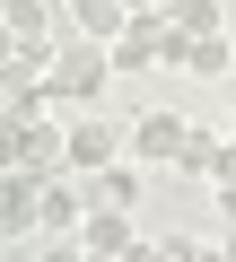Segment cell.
<instances>
[{
	"label": "cell",
	"mask_w": 236,
	"mask_h": 262,
	"mask_svg": "<svg viewBox=\"0 0 236 262\" xmlns=\"http://www.w3.org/2000/svg\"><path fill=\"white\" fill-rule=\"evenodd\" d=\"M35 262H88V245H79V227H70V236H35Z\"/></svg>",
	"instance_id": "obj_15"
},
{
	"label": "cell",
	"mask_w": 236,
	"mask_h": 262,
	"mask_svg": "<svg viewBox=\"0 0 236 262\" xmlns=\"http://www.w3.org/2000/svg\"><path fill=\"white\" fill-rule=\"evenodd\" d=\"M105 79H114V44H88V35H61V44H53V88H61V105H96Z\"/></svg>",
	"instance_id": "obj_2"
},
{
	"label": "cell",
	"mask_w": 236,
	"mask_h": 262,
	"mask_svg": "<svg viewBox=\"0 0 236 262\" xmlns=\"http://www.w3.org/2000/svg\"><path fill=\"white\" fill-rule=\"evenodd\" d=\"M132 27V9L123 0H70V35H88V44H114Z\"/></svg>",
	"instance_id": "obj_10"
},
{
	"label": "cell",
	"mask_w": 236,
	"mask_h": 262,
	"mask_svg": "<svg viewBox=\"0 0 236 262\" xmlns=\"http://www.w3.org/2000/svg\"><path fill=\"white\" fill-rule=\"evenodd\" d=\"M88 219V192H79V175H53V184H35V236H70Z\"/></svg>",
	"instance_id": "obj_7"
},
{
	"label": "cell",
	"mask_w": 236,
	"mask_h": 262,
	"mask_svg": "<svg viewBox=\"0 0 236 262\" xmlns=\"http://www.w3.org/2000/svg\"><path fill=\"white\" fill-rule=\"evenodd\" d=\"M79 245H88V262H123V253L140 245V227H132V210H105V201H96V210L79 219Z\"/></svg>",
	"instance_id": "obj_6"
},
{
	"label": "cell",
	"mask_w": 236,
	"mask_h": 262,
	"mask_svg": "<svg viewBox=\"0 0 236 262\" xmlns=\"http://www.w3.org/2000/svg\"><path fill=\"white\" fill-rule=\"evenodd\" d=\"M18 175H35V184L70 175V158H61V122H18Z\"/></svg>",
	"instance_id": "obj_9"
},
{
	"label": "cell",
	"mask_w": 236,
	"mask_h": 262,
	"mask_svg": "<svg viewBox=\"0 0 236 262\" xmlns=\"http://www.w3.org/2000/svg\"><path fill=\"white\" fill-rule=\"evenodd\" d=\"M9 253H18V245H9V236H0V262H9Z\"/></svg>",
	"instance_id": "obj_20"
},
{
	"label": "cell",
	"mask_w": 236,
	"mask_h": 262,
	"mask_svg": "<svg viewBox=\"0 0 236 262\" xmlns=\"http://www.w3.org/2000/svg\"><path fill=\"white\" fill-rule=\"evenodd\" d=\"M184 53H192V35L166 9H132V27L114 35V79L123 70H184Z\"/></svg>",
	"instance_id": "obj_1"
},
{
	"label": "cell",
	"mask_w": 236,
	"mask_h": 262,
	"mask_svg": "<svg viewBox=\"0 0 236 262\" xmlns=\"http://www.w3.org/2000/svg\"><path fill=\"white\" fill-rule=\"evenodd\" d=\"M184 131H192V122L158 105V114H140V122L123 131V158H132V166H175V149H184Z\"/></svg>",
	"instance_id": "obj_4"
},
{
	"label": "cell",
	"mask_w": 236,
	"mask_h": 262,
	"mask_svg": "<svg viewBox=\"0 0 236 262\" xmlns=\"http://www.w3.org/2000/svg\"><path fill=\"white\" fill-rule=\"evenodd\" d=\"M166 18H175L184 35H219V27H227V0H166Z\"/></svg>",
	"instance_id": "obj_14"
},
{
	"label": "cell",
	"mask_w": 236,
	"mask_h": 262,
	"mask_svg": "<svg viewBox=\"0 0 236 262\" xmlns=\"http://www.w3.org/2000/svg\"><path fill=\"white\" fill-rule=\"evenodd\" d=\"M210 192H219V210H227V227H236V184H210Z\"/></svg>",
	"instance_id": "obj_17"
},
{
	"label": "cell",
	"mask_w": 236,
	"mask_h": 262,
	"mask_svg": "<svg viewBox=\"0 0 236 262\" xmlns=\"http://www.w3.org/2000/svg\"><path fill=\"white\" fill-rule=\"evenodd\" d=\"M123 9H166V0H123Z\"/></svg>",
	"instance_id": "obj_19"
},
{
	"label": "cell",
	"mask_w": 236,
	"mask_h": 262,
	"mask_svg": "<svg viewBox=\"0 0 236 262\" xmlns=\"http://www.w3.org/2000/svg\"><path fill=\"white\" fill-rule=\"evenodd\" d=\"M184 70H192V79H227V70H236V35H227V27H219V35H192Z\"/></svg>",
	"instance_id": "obj_12"
},
{
	"label": "cell",
	"mask_w": 236,
	"mask_h": 262,
	"mask_svg": "<svg viewBox=\"0 0 236 262\" xmlns=\"http://www.w3.org/2000/svg\"><path fill=\"white\" fill-rule=\"evenodd\" d=\"M149 245H158V262H201V245H192V236H149Z\"/></svg>",
	"instance_id": "obj_16"
},
{
	"label": "cell",
	"mask_w": 236,
	"mask_h": 262,
	"mask_svg": "<svg viewBox=\"0 0 236 262\" xmlns=\"http://www.w3.org/2000/svg\"><path fill=\"white\" fill-rule=\"evenodd\" d=\"M219 262H236V227H227V245H219Z\"/></svg>",
	"instance_id": "obj_18"
},
{
	"label": "cell",
	"mask_w": 236,
	"mask_h": 262,
	"mask_svg": "<svg viewBox=\"0 0 236 262\" xmlns=\"http://www.w3.org/2000/svg\"><path fill=\"white\" fill-rule=\"evenodd\" d=\"M227 140H236V122H227Z\"/></svg>",
	"instance_id": "obj_22"
},
{
	"label": "cell",
	"mask_w": 236,
	"mask_h": 262,
	"mask_svg": "<svg viewBox=\"0 0 236 262\" xmlns=\"http://www.w3.org/2000/svg\"><path fill=\"white\" fill-rule=\"evenodd\" d=\"M0 122H9V105H0Z\"/></svg>",
	"instance_id": "obj_21"
},
{
	"label": "cell",
	"mask_w": 236,
	"mask_h": 262,
	"mask_svg": "<svg viewBox=\"0 0 236 262\" xmlns=\"http://www.w3.org/2000/svg\"><path fill=\"white\" fill-rule=\"evenodd\" d=\"M219 149H227V131H201V122H192V131H184V149H175V166L210 184V166H219Z\"/></svg>",
	"instance_id": "obj_13"
},
{
	"label": "cell",
	"mask_w": 236,
	"mask_h": 262,
	"mask_svg": "<svg viewBox=\"0 0 236 262\" xmlns=\"http://www.w3.org/2000/svg\"><path fill=\"white\" fill-rule=\"evenodd\" d=\"M61 158H70V175L114 166V158H123V122L96 114V105H70V122H61Z\"/></svg>",
	"instance_id": "obj_3"
},
{
	"label": "cell",
	"mask_w": 236,
	"mask_h": 262,
	"mask_svg": "<svg viewBox=\"0 0 236 262\" xmlns=\"http://www.w3.org/2000/svg\"><path fill=\"white\" fill-rule=\"evenodd\" d=\"M140 175H149V166H132V158H114V166H96L88 184H96V201H105V210H140Z\"/></svg>",
	"instance_id": "obj_11"
},
{
	"label": "cell",
	"mask_w": 236,
	"mask_h": 262,
	"mask_svg": "<svg viewBox=\"0 0 236 262\" xmlns=\"http://www.w3.org/2000/svg\"><path fill=\"white\" fill-rule=\"evenodd\" d=\"M0 35H9L18 53H53L61 18H53V0H0Z\"/></svg>",
	"instance_id": "obj_5"
},
{
	"label": "cell",
	"mask_w": 236,
	"mask_h": 262,
	"mask_svg": "<svg viewBox=\"0 0 236 262\" xmlns=\"http://www.w3.org/2000/svg\"><path fill=\"white\" fill-rule=\"evenodd\" d=\"M0 236L18 253L35 245V175H18V166H0Z\"/></svg>",
	"instance_id": "obj_8"
}]
</instances>
